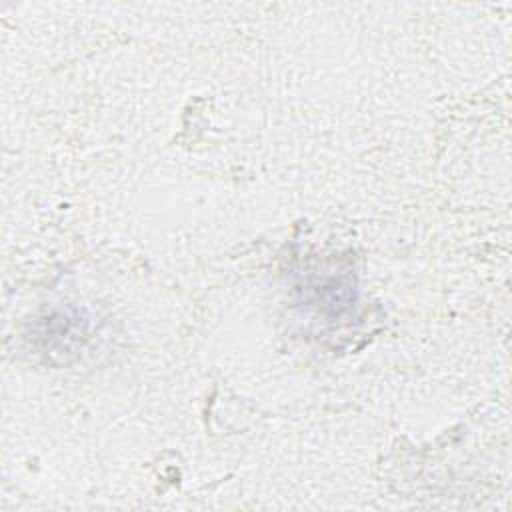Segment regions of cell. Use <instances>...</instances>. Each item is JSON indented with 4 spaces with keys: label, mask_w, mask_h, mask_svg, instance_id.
I'll return each mask as SVG.
<instances>
[{
    "label": "cell",
    "mask_w": 512,
    "mask_h": 512,
    "mask_svg": "<svg viewBox=\"0 0 512 512\" xmlns=\"http://www.w3.org/2000/svg\"><path fill=\"white\" fill-rule=\"evenodd\" d=\"M36 336L40 338V350L48 358L68 362L78 356L88 340V318L74 308L56 310L40 322Z\"/></svg>",
    "instance_id": "cell-1"
}]
</instances>
